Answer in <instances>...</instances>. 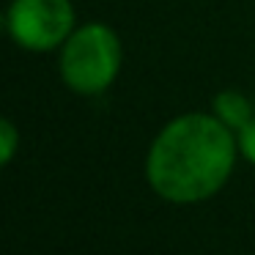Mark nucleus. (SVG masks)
<instances>
[{
	"label": "nucleus",
	"mask_w": 255,
	"mask_h": 255,
	"mask_svg": "<svg viewBox=\"0 0 255 255\" xmlns=\"http://www.w3.org/2000/svg\"><path fill=\"white\" fill-rule=\"evenodd\" d=\"M236 159L233 129L214 113H184L167 121L148 145L145 181L167 203H203L228 184Z\"/></svg>",
	"instance_id": "f257e3e1"
},
{
	"label": "nucleus",
	"mask_w": 255,
	"mask_h": 255,
	"mask_svg": "<svg viewBox=\"0 0 255 255\" xmlns=\"http://www.w3.org/2000/svg\"><path fill=\"white\" fill-rule=\"evenodd\" d=\"M124 61L118 33L105 22L77 25L58 50V72L69 91L80 96H99L116 83Z\"/></svg>",
	"instance_id": "f03ea898"
},
{
	"label": "nucleus",
	"mask_w": 255,
	"mask_h": 255,
	"mask_svg": "<svg viewBox=\"0 0 255 255\" xmlns=\"http://www.w3.org/2000/svg\"><path fill=\"white\" fill-rule=\"evenodd\" d=\"M17 148H19V129L14 127L11 118H3L0 121V165H11Z\"/></svg>",
	"instance_id": "39448f33"
},
{
	"label": "nucleus",
	"mask_w": 255,
	"mask_h": 255,
	"mask_svg": "<svg viewBox=\"0 0 255 255\" xmlns=\"http://www.w3.org/2000/svg\"><path fill=\"white\" fill-rule=\"evenodd\" d=\"M236 140H239V154H242L250 165H255V116L250 118L247 127H242L236 132Z\"/></svg>",
	"instance_id": "423d86ee"
},
{
	"label": "nucleus",
	"mask_w": 255,
	"mask_h": 255,
	"mask_svg": "<svg viewBox=\"0 0 255 255\" xmlns=\"http://www.w3.org/2000/svg\"><path fill=\"white\" fill-rule=\"evenodd\" d=\"M211 113H214L228 129H233V132H239L242 127H247L250 118L255 116L253 102H250L242 91H233V88L214 94V99H211Z\"/></svg>",
	"instance_id": "20e7f679"
},
{
	"label": "nucleus",
	"mask_w": 255,
	"mask_h": 255,
	"mask_svg": "<svg viewBox=\"0 0 255 255\" xmlns=\"http://www.w3.org/2000/svg\"><path fill=\"white\" fill-rule=\"evenodd\" d=\"M72 0H11L6 11V30L17 47L28 52L61 50L74 33Z\"/></svg>",
	"instance_id": "7ed1b4c3"
}]
</instances>
